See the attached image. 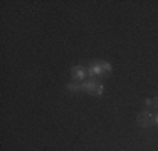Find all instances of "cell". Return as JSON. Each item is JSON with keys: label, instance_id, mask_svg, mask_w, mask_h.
<instances>
[{"label": "cell", "instance_id": "1", "mask_svg": "<svg viewBox=\"0 0 158 151\" xmlns=\"http://www.w3.org/2000/svg\"><path fill=\"white\" fill-rule=\"evenodd\" d=\"M111 67L110 64H104V62H99V64H94V66L89 69L91 76H104V74H110Z\"/></svg>", "mask_w": 158, "mask_h": 151}, {"label": "cell", "instance_id": "2", "mask_svg": "<svg viewBox=\"0 0 158 151\" xmlns=\"http://www.w3.org/2000/svg\"><path fill=\"white\" fill-rule=\"evenodd\" d=\"M82 89L88 91V92H91V94H96V96L103 92V86H101L99 82H96V81H88V82H84V84H82Z\"/></svg>", "mask_w": 158, "mask_h": 151}, {"label": "cell", "instance_id": "3", "mask_svg": "<svg viewBox=\"0 0 158 151\" xmlns=\"http://www.w3.org/2000/svg\"><path fill=\"white\" fill-rule=\"evenodd\" d=\"M138 124L143 128L153 126V124H155V116L150 114V112H141V114L138 116Z\"/></svg>", "mask_w": 158, "mask_h": 151}, {"label": "cell", "instance_id": "4", "mask_svg": "<svg viewBox=\"0 0 158 151\" xmlns=\"http://www.w3.org/2000/svg\"><path fill=\"white\" fill-rule=\"evenodd\" d=\"M73 76H74L76 79H82V77L86 76V69H84L82 66H74V67H73Z\"/></svg>", "mask_w": 158, "mask_h": 151}, {"label": "cell", "instance_id": "5", "mask_svg": "<svg viewBox=\"0 0 158 151\" xmlns=\"http://www.w3.org/2000/svg\"><path fill=\"white\" fill-rule=\"evenodd\" d=\"M145 106H146V108H150V109H158V97H155L153 101L146 99L145 101Z\"/></svg>", "mask_w": 158, "mask_h": 151}, {"label": "cell", "instance_id": "6", "mask_svg": "<svg viewBox=\"0 0 158 151\" xmlns=\"http://www.w3.org/2000/svg\"><path fill=\"white\" fill-rule=\"evenodd\" d=\"M67 89H69V91H79V89H82V86H79V84H76V82H73V84L67 86Z\"/></svg>", "mask_w": 158, "mask_h": 151}, {"label": "cell", "instance_id": "7", "mask_svg": "<svg viewBox=\"0 0 158 151\" xmlns=\"http://www.w3.org/2000/svg\"><path fill=\"white\" fill-rule=\"evenodd\" d=\"M155 123L158 124V116H155Z\"/></svg>", "mask_w": 158, "mask_h": 151}]
</instances>
